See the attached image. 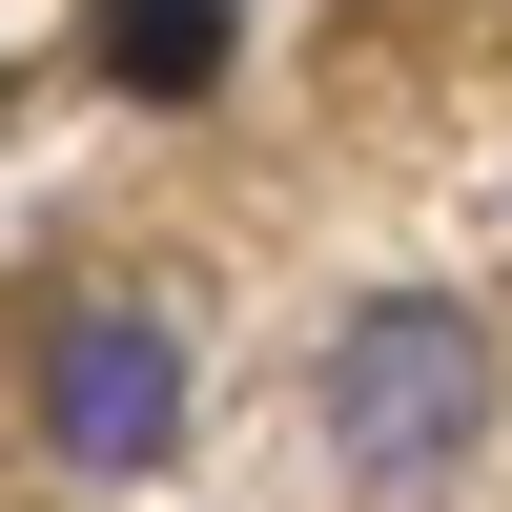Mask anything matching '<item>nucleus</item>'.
I'll list each match as a JSON object with an SVG mask.
<instances>
[{
  "label": "nucleus",
  "mask_w": 512,
  "mask_h": 512,
  "mask_svg": "<svg viewBox=\"0 0 512 512\" xmlns=\"http://www.w3.org/2000/svg\"><path fill=\"white\" fill-rule=\"evenodd\" d=\"M472 451H492V328L451 287H369L328 328V472L349 492H431Z\"/></svg>",
  "instance_id": "obj_1"
},
{
  "label": "nucleus",
  "mask_w": 512,
  "mask_h": 512,
  "mask_svg": "<svg viewBox=\"0 0 512 512\" xmlns=\"http://www.w3.org/2000/svg\"><path fill=\"white\" fill-rule=\"evenodd\" d=\"M41 451H62V472H164V451H185V349H164V308H62L41 328Z\"/></svg>",
  "instance_id": "obj_2"
},
{
  "label": "nucleus",
  "mask_w": 512,
  "mask_h": 512,
  "mask_svg": "<svg viewBox=\"0 0 512 512\" xmlns=\"http://www.w3.org/2000/svg\"><path fill=\"white\" fill-rule=\"evenodd\" d=\"M103 62L144 82V103H185V82L226 62V0H103Z\"/></svg>",
  "instance_id": "obj_3"
}]
</instances>
